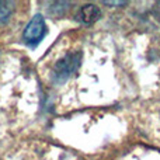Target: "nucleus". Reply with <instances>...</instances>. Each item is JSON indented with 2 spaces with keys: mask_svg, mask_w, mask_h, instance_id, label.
I'll list each match as a JSON object with an SVG mask.
<instances>
[{
  "mask_svg": "<svg viewBox=\"0 0 160 160\" xmlns=\"http://www.w3.org/2000/svg\"><path fill=\"white\" fill-rule=\"evenodd\" d=\"M45 34H47V24H45V20L41 14H35L32 18L30 20L27 25L24 28V32H22V38L31 47H35L39 42L44 39Z\"/></svg>",
  "mask_w": 160,
  "mask_h": 160,
  "instance_id": "f257e3e1",
  "label": "nucleus"
},
{
  "mask_svg": "<svg viewBox=\"0 0 160 160\" xmlns=\"http://www.w3.org/2000/svg\"><path fill=\"white\" fill-rule=\"evenodd\" d=\"M82 55L80 53H68L63 59L56 63L55 69H53V78L58 82H65L70 75L75 73V70L79 68Z\"/></svg>",
  "mask_w": 160,
  "mask_h": 160,
  "instance_id": "f03ea898",
  "label": "nucleus"
},
{
  "mask_svg": "<svg viewBox=\"0 0 160 160\" xmlns=\"http://www.w3.org/2000/svg\"><path fill=\"white\" fill-rule=\"evenodd\" d=\"M100 17H101V11H100V8L97 6H93V4H87L80 7L78 14H76L78 21H80L82 24H91V22L97 21Z\"/></svg>",
  "mask_w": 160,
  "mask_h": 160,
  "instance_id": "7ed1b4c3",
  "label": "nucleus"
},
{
  "mask_svg": "<svg viewBox=\"0 0 160 160\" xmlns=\"http://www.w3.org/2000/svg\"><path fill=\"white\" fill-rule=\"evenodd\" d=\"M104 3L108 6H124V4H127V2H104Z\"/></svg>",
  "mask_w": 160,
  "mask_h": 160,
  "instance_id": "20e7f679",
  "label": "nucleus"
}]
</instances>
